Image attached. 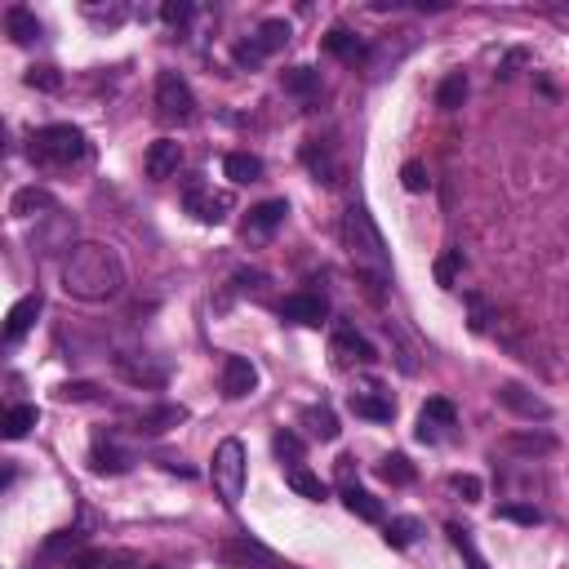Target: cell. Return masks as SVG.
<instances>
[{
  "label": "cell",
  "mask_w": 569,
  "mask_h": 569,
  "mask_svg": "<svg viewBox=\"0 0 569 569\" xmlns=\"http://www.w3.org/2000/svg\"><path fill=\"white\" fill-rule=\"evenodd\" d=\"M63 289L80 303H107L125 289V267L116 258L112 245H98V240H80L71 245L68 258H63Z\"/></svg>",
  "instance_id": "obj_1"
},
{
  "label": "cell",
  "mask_w": 569,
  "mask_h": 569,
  "mask_svg": "<svg viewBox=\"0 0 569 569\" xmlns=\"http://www.w3.org/2000/svg\"><path fill=\"white\" fill-rule=\"evenodd\" d=\"M343 236H348L356 272H360L365 284H369V298H383V284L392 281V254H387V245H383L374 218L360 210V205H352V210L343 213Z\"/></svg>",
  "instance_id": "obj_2"
},
{
  "label": "cell",
  "mask_w": 569,
  "mask_h": 569,
  "mask_svg": "<svg viewBox=\"0 0 569 569\" xmlns=\"http://www.w3.org/2000/svg\"><path fill=\"white\" fill-rule=\"evenodd\" d=\"M27 151L41 165H71V160H85L89 142H85V134L76 125H45V130L32 134V147Z\"/></svg>",
  "instance_id": "obj_3"
},
{
  "label": "cell",
  "mask_w": 569,
  "mask_h": 569,
  "mask_svg": "<svg viewBox=\"0 0 569 569\" xmlns=\"http://www.w3.org/2000/svg\"><path fill=\"white\" fill-rule=\"evenodd\" d=\"M245 472H249V463H245V445L236 440V436H227L218 449H213V490H218V498L227 502V507H236L240 502V494H245Z\"/></svg>",
  "instance_id": "obj_4"
},
{
  "label": "cell",
  "mask_w": 569,
  "mask_h": 569,
  "mask_svg": "<svg viewBox=\"0 0 569 569\" xmlns=\"http://www.w3.org/2000/svg\"><path fill=\"white\" fill-rule=\"evenodd\" d=\"M156 107H160L165 121H192L196 94H192V85H187L178 71H160V76H156Z\"/></svg>",
  "instance_id": "obj_5"
},
{
  "label": "cell",
  "mask_w": 569,
  "mask_h": 569,
  "mask_svg": "<svg viewBox=\"0 0 569 569\" xmlns=\"http://www.w3.org/2000/svg\"><path fill=\"white\" fill-rule=\"evenodd\" d=\"M41 307H45L41 294H23V298L5 312V321H0V348H14L18 339H27L32 325H36V316H41Z\"/></svg>",
  "instance_id": "obj_6"
},
{
  "label": "cell",
  "mask_w": 569,
  "mask_h": 569,
  "mask_svg": "<svg viewBox=\"0 0 569 569\" xmlns=\"http://www.w3.org/2000/svg\"><path fill=\"white\" fill-rule=\"evenodd\" d=\"M454 427H458V410L445 396H431L423 405V414H419V440L423 445H440Z\"/></svg>",
  "instance_id": "obj_7"
},
{
  "label": "cell",
  "mask_w": 569,
  "mask_h": 569,
  "mask_svg": "<svg viewBox=\"0 0 569 569\" xmlns=\"http://www.w3.org/2000/svg\"><path fill=\"white\" fill-rule=\"evenodd\" d=\"M254 387H258L254 360L249 356H227L222 360V396L227 401H245V396H254Z\"/></svg>",
  "instance_id": "obj_8"
},
{
  "label": "cell",
  "mask_w": 569,
  "mask_h": 569,
  "mask_svg": "<svg viewBox=\"0 0 569 569\" xmlns=\"http://www.w3.org/2000/svg\"><path fill=\"white\" fill-rule=\"evenodd\" d=\"M494 396H498V405H507V410L520 414V419H538V423L552 419V405H547L543 396H534L529 387H520V383H502Z\"/></svg>",
  "instance_id": "obj_9"
},
{
  "label": "cell",
  "mask_w": 569,
  "mask_h": 569,
  "mask_svg": "<svg viewBox=\"0 0 569 569\" xmlns=\"http://www.w3.org/2000/svg\"><path fill=\"white\" fill-rule=\"evenodd\" d=\"M227 210H231L227 192H213V187H201V183H192V187H187V213H192L196 222L218 227V222L227 218Z\"/></svg>",
  "instance_id": "obj_10"
},
{
  "label": "cell",
  "mask_w": 569,
  "mask_h": 569,
  "mask_svg": "<svg viewBox=\"0 0 569 569\" xmlns=\"http://www.w3.org/2000/svg\"><path fill=\"white\" fill-rule=\"evenodd\" d=\"M281 316L289 325H325V316H330V303H325V294H312V289H303V294H289L281 303Z\"/></svg>",
  "instance_id": "obj_11"
},
{
  "label": "cell",
  "mask_w": 569,
  "mask_h": 569,
  "mask_svg": "<svg viewBox=\"0 0 569 569\" xmlns=\"http://www.w3.org/2000/svg\"><path fill=\"white\" fill-rule=\"evenodd\" d=\"M178 165H183V147L174 139H156L147 147V156H142V169H147V178H156V183L174 178Z\"/></svg>",
  "instance_id": "obj_12"
},
{
  "label": "cell",
  "mask_w": 569,
  "mask_h": 569,
  "mask_svg": "<svg viewBox=\"0 0 569 569\" xmlns=\"http://www.w3.org/2000/svg\"><path fill=\"white\" fill-rule=\"evenodd\" d=\"M284 213H289V205H284L281 196H276V201L254 205L249 218H245V240H267V236H272V231L284 222Z\"/></svg>",
  "instance_id": "obj_13"
},
{
  "label": "cell",
  "mask_w": 569,
  "mask_h": 569,
  "mask_svg": "<svg viewBox=\"0 0 569 569\" xmlns=\"http://www.w3.org/2000/svg\"><path fill=\"white\" fill-rule=\"evenodd\" d=\"M348 405H352L356 419H369V423H392V414H396V401H392V392H383V387L356 392Z\"/></svg>",
  "instance_id": "obj_14"
},
{
  "label": "cell",
  "mask_w": 569,
  "mask_h": 569,
  "mask_svg": "<svg viewBox=\"0 0 569 569\" xmlns=\"http://www.w3.org/2000/svg\"><path fill=\"white\" fill-rule=\"evenodd\" d=\"M222 561L231 569H276V556L263 547V543H249V538H236L222 547Z\"/></svg>",
  "instance_id": "obj_15"
},
{
  "label": "cell",
  "mask_w": 569,
  "mask_h": 569,
  "mask_svg": "<svg viewBox=\"0 0 569 569\" xmlns=\"http://www.w3.org/2000/svg\"><path fill=\"white\" fill-rule=\"evenodd\" d=\"M334 356L343 360V365H374L378 360V352H374V343L365 339V334H356L352 325H339L334 330Z\"/></svg>",
  "instance_id": "obj_16"
},
{
  "label": "cell",
  "mask_w": 569,
  "mask_h": 569,
  "mask_svg": "<svg viewBox=\"0 0 569 569\" xmlns=\"http://www.w3.org/2000/svg\"><path fill=\"white\" fill-rule=\"evenodd\" d=\"M178 423H187V410L183 405H151V410H142L139 419H134V431L139 436H165L169 427H178Z\"/></svg>",
  "instance_id": "obj_17"
},
{
  "label": "cell",
  "mask_w": 569,
  "mask_h": 569,
  "mask_svg": "<svg viewBox=\"0 0 569 569\" xmlns=\"http://www.w3.org/2000/svg\"><path fill=\"white\" fill-rule=\"evenodd\" d=\"M9 213H14V218H50V213H59V201H54V192H45V187H23V192L14 196Z\"/></svg>",
  "instance_id": "obj_18"
},
{
  "label": "cell",
  "mask_w": 569,
  "mask_h": 569,
  "mask_svg": "<svg viewBox=\"0 0 569 569\" xmlns=\"http://www.w3.org/2000/svg\"><path fill=\"white\" fill-rule=\"evenodd\" d=\"M116 369L134 387H165V378H169V365H147V360H134V356H116Z\"/></svg>",
  "instance_id": "obj_19"
},
{
  "label": "cell",
  "mask_w": 569,
  "mask_h": 569,
  "mask_svg": "<svg viewBox=\"0 0 569 569\" xmlns=\"http://www.w3.org/2000/svg\"><path fill=\"white\" fill-rule=\"evenodd\" d=\"M303 165L312 169L316 183H330V187L339 183V160H334V151H330L325 142H307V147H303Z\"/></svg>",
  "instance_id": "obj_20"
},
{
  "label": "cell",
  "mask_w": 569,
  "mask_h": 569,
  "mask_svg": "<svg viewBox=\"0 0 569 569\" xmlns=\"http://www.w3.org/2000/svg\"><path fill=\"white\" fill-rule=\"evenodd\" d=\"M222 174H227L236 187H245V183H258V178H263V160H258L254 151H227V156H222Z\"/></svg>",
  "instance_id": "obj_21"
},
{
  "label": "cell",
  "mask_w": 569,
  "mask_h": 569,
  "mask_svg": "<svg viewBox=\"0 0 569 569\" xmlns=\"http://www.w3.org/2000/svg\"><path fill=\"white\" fill-rule=\"evenodd\" d=\"M5 32H9L18 45H32V41H41V18H36L32 9L14 5V9H5Z\"/></svg>",
  "instance_id": "obj_22"
},
{
  "label": "cell",
  "mask_w": 569,
  "mask_h": 569,
  "mask_svg": "<svg viewBox=\"0 0 569 569\" xmlns=\"http://www.w3.org/2000/svg\"><path fill=\"white\" fill-rule=\"evenodd\" d=\"M89 467H94L98 476H125V472L134 467V458H130L125 449H116V445H94Z\"/></svg>",
  "instance_id": "obj_23"
},
{
  "label": "cell",
  "mask_w": 569,
  "mask_h": 569,
  "mask_svg": "<svg viewBox=\"0 0 569 569\" xmlns=\"http://www.w3.org/2000/svg\"><path fill=\"white\" fill-rule=\"evenodd\" d=\"M325 50L334 54V59H343V63H360V59H369V50H365V41L348 32V27H334L330 36H325Z\"/></svg>",
  "instance_id": "obj_24"
},
{
  "label": "cell",
  "mask_w": 569,
  "mask_h": 569,
  "mask_svg": "<svg viewBox=\"0 0 569 569\" xmlns=\"http://www.w3.org/2000/svg\"><path fill=\"white\" fill-rule=\"evenodd\" d=\"M284 485H289L294 494L312 498V502H325V481H321L316 472H307L303 463H289V467H284Z\"/></svg>",
  "instance_id": "obj_25"
},
{
  "label": "cell",
  "mask_w": 569,
  "mask_h": 569,
  "mask_svg": "<svg viewBox=\"0 0 569 569\" xmlns=\"http://www.w3.org/2000/svg\"><path fill=\"white\" fill-rule=\"evenodd\" d=\"M36 405H14V410H5L0 414V440H23L32 427H36Z\"/></svg>",
  "instance_id": "obj_26"
},
{
  "label": "cell",
  "mask_w": 569,
  "mask_h": 569,
  "mask_svg": "<svg viewBox=\"0 0 569 569\" xmlns=\"http://www.w3.org/2000/svg\"><path fill=\"white\" fill-rule=\"evenodd\" d=\"M467 103V76L463 71H449L440 85H436V107L440 112H458Z\"/></svg>",
  "instance_id": "obj_27"
},
{
  "label": "cell",
  "mask_w": 569,
  "mask_h": 569,
  "mask_svg": "<svg viewBox=\"0 0 569 569\" xmlns=\"http://www.w3.org/2000/svg\"><path fill=\"white\" fill-rule=\"evenodd\" d=\"M343 507H348L352 516H360V520H369V525H378V520H383V502L369 494V490L348 485V490H343Z\"/></svg>",
  "instance_id": "obj_28"
},
{
  "label": "cell",
  "mask_w": 569,
  "mask_h": 569,
  "mask_svg": "<svg viewBox=\"0 0 569 569\" xmlns=\"http://www.w3.org/2000/svg\"><path fill=\"white\" fill-rule=\"evenodd\" d=\"M284 94H294V98H312V94H321V71L316 68H289L281 76Z\"/></svg>",
  "instance_id": "obj_29"
},
{
  "label": "cell",
  "mask_w": 569,
  "mask_h": 569,
  "mask_svg": "<svg viewBox=\"0 0 569 569\" xmlns=\"http://www.w3.org/2000/svg\"><path fill=\"white\" fill-rule=\"evenodd\" d=\"M254 45L263 50V54H276L289 45V23L284 18H267V23H258V36H254Z\"/></svg>",
  "instance_id": "obj_30"
},
{
  "label": "cell",
  "mask_w": 569,
  "mask_h": 569,
  "mask_svg": "<svg viewBox=\"0 0 569 569\" xmlns=\"http://www.w3.org/2000/svg\"><path fill=\"white\" fill-rule=\"evenodd\" d=\"M378 476H383L387 485H414L419 472H414V463H410L405 454H387V458L378 463Z\"/></svg>",
  "instance_id": "obj_31"
},
{
  "label": "cell",
  "mask_w": 569,
  "mask_h": 569,
  "mask_svg": "<svg viewBox=\"0 0 569 569\" xmlns=\"http://www.w3.org/2000/svg\"><path fill=\"white\" fill-rule=\"evenodd\" d=\"M303 423L312 427V436H321V440H339V419H334V410H325V405L303 410Z\"/></svg>",
  "instance_id": "obj_32"
},
{
  "label": "cell",
  "mask_w": 569,
  "mask_h": 569,
  "mask_svg": "<svg viewBox=\"0 0 569 569\" xmlns=\"http://www.w3.org/2000/svg\"><path fill=\"white\" fill-rule=\"evenodd\" d=\"M502 449L538 458V454H552V449H556V440H552V436H534V431H529V436H507V440H502Z\"/></svg>",
  "instance_id": "obj_33"
},
{
  "label": "cell",
  "mask_w": 569,
  "mask_h": 569,
  "mask_svg": "<svg viewBox=\"0 0 569 569\" xmlns=\"http://www.w3.org/2000/svg\"><path fill=\"white\" fill-rule=\"evenodd\" d=\"M383 538H387V547H410V543L419 538V520H414V516H396V520L383 529Z\"/></svg>",
  "instance_id": "obj_34"
},
{
  "label": "cell",
  "mask_w": 569,
  "mask_h": 569,
  "mask_svg": "<svg viewBox=\"0 0 569 569\" xmlns=\"http://www.w3.org/2000/svg\"><path fill=\"white\" fill-rule=\"evenodd\" d=\"M449 538H454V547H458V552L467 556V569H490V565H485V556L476 552V543H472V534H467L463 525H449Z\"/></svg>",
  "instance_id": "obj_35"
},
{
  "label": "cell",
  "mask_w": 569,
  "mask_h": 569,
  "mask_svg": "<svg viewBox=\"0 0 569 569\" xmlns=\"http://www.w3.org/2000/svg\"><path fill=\"white\" fill-rule=\"evenodd\" d=\"M32 89H41V94H59L63 89V76H59V68H27V76H23Z\"/></svg>",
  "instance_id": "obj_36"
},
{
  "label": "cell",
  "mask_w": 569,
  "mask_h": 569,
  "mask_svg": "<svg viewBox=\"0 0 569 569\" xmlns=\"http://www.w3.org/2000/svg\"><path fill=\"white\" fill-rule=\"evenodd\" d=\"M498 516L502 520H516V525H543V511L529 507V502H507V507H498Z\"/></svg>",
  "instance_id": "obj_37"
},
{
  "label": "cell",
  "mask_w": 569,
  "mask_h": 569,
  "mask_svg": "<svg viewBox=\"0 0 569 569\" xmlns=\"http://www.w3.org/2000/svg\"><path fill=\"white\" fill-rule=\"evenodd\" d=\"M401 183H405V192H427L431 178H427L423 160H405V165H401Z\"/></svg>",
  "instance_id": "obj_38"
},
{
  "label": "cell",
  "mask_w": 569,
  "mask_h": 569,
  "mask_svg": "<svg viewBox=\"0 0 569 569\" xmlns=\"http://www.w3.org/2000/svg\"><path fill=\"white\" fill-rule=\"evenodd\" d=\"M458 272H463V249H449V254H440V263H436V281L449 289Z\"/></svg>",
  "instance_id": "obj_39"
},
{
  "label": "cell",
  "mask_w": 569,
  "mask_h": 569,
  "mask_svg": "<svg viewBox=\"0 0 569 569\" xmlns=\"http://www.w3.org/2000/svg\"><path fill=\"white\" fill-rule=\"evenodd\" d=\"M192 14H196V5H187V0H169V5H160V18H165L169 27H187Z\"/></svg>",
  "instance_id": "obj_40"
},
{
  "label": "cell",
  "mask_w": 569,
  "mask_h": 569,
  "mask_svg": "<svg viewBox=\"0 0 569 569\" xmlns=\"http://www.w3.org/2000/svg\"><path fill=\"white\" fill-rule=\"evenodd\" d=\"M467 312H472V321H467V325H472L476 334H485V330H490V321H494V316H490V303H485L481 294H467Z\"/></svg>",
  "instance_id": "obj_41"
},
{
  "label": "cell",
  "mask_w": 569,
  "mask_h": 569,
  "mask_svg": "<svg viewBox=\"0 0 569 569\" xmlns=\"http://www.w3.org/2000/svg\"><path fill=\"white\" fill-rule=\"evenodd\" d=\"M272 449L281 454L284 463H298V458H303V440H298L294 431H276V436H272Z\"/></svg>",
  "instance_id": "obj_42"
},
{
  "label": "cell",
  "mask_w": 569,
  "mask_h": 569,
  "mask_svg": "<svg viewBox=\"0 0 569 569\" xmlns=\"http://www.w3.org/2000/svg\"><path fill=\"white\" fill-rule=\"evenodd\" d=\"M59 401H98V387L94 383H63Z\"/></svg>",
  "instance_id": "obj_43"
},
{
  "label": "cell",
  "mask_w": 569,
  "mask_h": 569,
  "mask_svg": "<svg viewBox=\"0 0 569 569\" xmlns=\"http://www.w3.org/2000/svg\"><path fill=\"white\" fill-rule=\"evenodd\" d=\"M449 485L463 494V502H481V494H485V490H481V481H476V476H463V472H458Z\"/></svg>",
  "instance_id": "obj_44"
},
{
  "label": "cell",
  "mask_w": 569,
  "mask_h": 569,
  "mask_svg": "<svg viewBox=\"0 0 569 569\" xmlns=\"http://www.w3.org/2000/svg\"><path fill=\"white\" fill-rule=\"evenodd\" d=\"M263 59H267V54H263V50H258V45H254V36H249V41H240V45H236V63H240V68H258V63H263Z\"/></svg>",
  "instance_id": "obj_45"
},
{
  "label": "cell",
  "mask_w": 569,
  "mask_h": 569,
  "mask_svg": "<svg viewBox=\"0 0 569 569\" xmlns=\"http://www.w3.org/2000/svg\"><path fill=\"white\" fill-rule=\"evenodd\" d=\"M339 481L352 485V458H339Z\"/></svg>",
  "instance_id": "obj_46"
},
{
  "label": "cell",
  "mask_w": 569,
  "mask_h": 569,
  "mask_svg": "<svg viewBox=\"0 0 569 569\" xmlns=\"http://www.w3.org/2000/svg\"><path fill=\"white\" fill-rule=\"evenodd\" d=\"M9 485H14V467H9V463H0V494H5Z\"/></svg>",
  "instance_id": "obj_47"
},
{
  "label": "cell",
  "mask_w": 569,
  "mask_h": 569,
  "mask_svg": "<svg viewBox=\"0 0 569 569\" xmlns=\"http://www.w3.org/2000/svg\"><path fill=\"white\" fill-rule=\"evenodd\" d=\"M0 156H5V130H0Z\"/></svg>",
  "instance_id": "obj_48"
},
{
  "label": "cell",
  "mask_w": 569,
  "mask_h": 569,
  "mask_svg": "<svg viewBox=\"0 0 569 569\" xmlns=\"http://www.w3.org/2000/svg\"><path fill=\"white\" fill-rule=\"evenodd\" d=\"M276 569H289V565H276Z\"/></svg>",
  "instance_id": "obj_49"
},
{
  "label": "cell",
  "mask_w": 569,
  "mask_h": 569,
  "mask_svg": "<svg viewBox=\"0 0 569 569\" xmlns=\"http://www.w3.org/2000/svg\"><path fill=\"white\" fill-rule=\"evenodd\" d=\"M0 414H5V410H0Z\"/></svg>",
  "instance_id": "obj_50"
}]
</instances>
